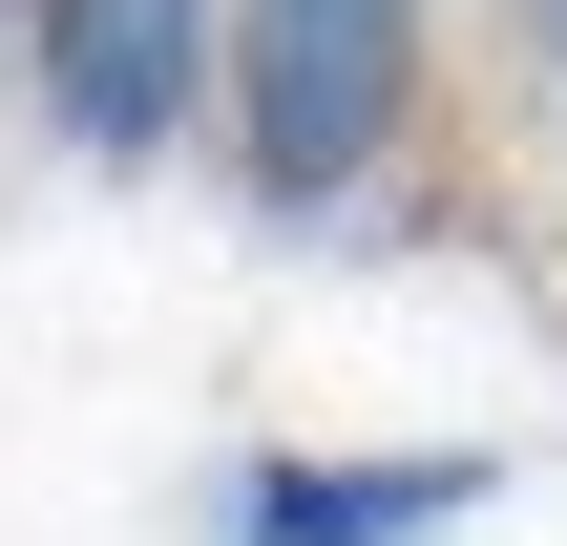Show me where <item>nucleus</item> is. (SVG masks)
Instances as JSON below:
<instances>
[{
  "label": "nucleus",
  "mask_w": 567,
  "mask_h": 546,
  "mask_svg": "<svg viewBox=\"0 0 567 546\" xmlns=\"http://www.w3.org/2000/svg\"><path fill=\"white\" fill-rule=\"evenodd\" d=\"M442 21L463 0H231L210 21V168L274 231H337L400 189L421 105H442Z\"/></svg>",
  "instance_id": "nucleus-1"
},
{
  "label": "nucleus",
  "mask_w": 567,
  "mask_h": 546,
  "mask_svg": "<svg viewBox=\"0 0 567 546\" xmlns=\"http://www.w3.org/2000/svg\"><path fill=\"white\" fill-rule=\"evenodd\" d=\"M210 21L231 0H0V84L63 168H168L210 126Z\"/></svg>",
  "instance_id": "nucleus-2"
},
{
  "label": "nucleus",
  "mask_w": 567,
  "mask_h": 546,
  "mask_svg": "<svg viewBox=\"0 0 567 546\" xmlns=\"http://www.w3.org/2000/svg\"><path fill=\"white\" fill-rule=\"evenodd\" d=\"M505 505V442H231L210 546H463Z\"/></svg>",
  "instance_id": "nucleus-3"
},
{
  "label": "nucleus",
  "mask_w": 567,
  "mask_h": 546,
  "mask_svg": "<svg viewBox=\"0 0 567 546\" xmlns=\"http://www.w3.org/2000/svg\"><path fill=\"white\" fill-rule=\"evenodd\" d=\"M484 42H505V84H526V126H567V0H484Z\"/></svg>",
  "instance_id": "nucleus-4"
}]
</instances>
